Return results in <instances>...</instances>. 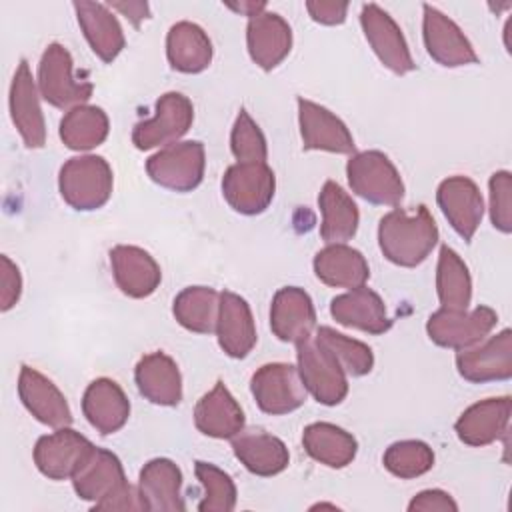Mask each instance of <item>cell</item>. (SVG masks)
Wrapping results in <instances>:
<instances>
[{"label": "cell", "mask_w": 512, "mask_h": 512, "mask_svg": "<svg viewBox=\"0 0 512 512\" xmlns=\"http://www.w3.org/2000/svg\"><path fill=\"white\" fill-rule=\"evenodd\" d=\"M346 176L352 192L370 204L398 206L404 198L400 172L380 150L352 154L346 164Z\"/></svg>", "instance_id": "cell-3"}, {"label": "cell", "mask_w": 512, "mask_h": 512, "mask_svg": "<svg viewBox=\"0 0 512 512\" xmlns=\"http://www.w3.org/2000/svg\"><path fill=\"white\" fill-rule=\"evenodd\" d=\"M196 478L204 488V496L198 502L200 512H230L236 506V486L230 474L210 462L198 460L194 464Z\"/></svg>", "instance_id": "cell-41"}, {"label": "cell", "mask_w": 512, "mask_h": 512, "mask_svg": "<svg viewBox=\"0 0 512 512\" xmlns=\"http://www.w3.org/2000/svg\"><path fill=\"white\" fill-rule=\"evenodd\" d=\"M270 328L278 340L290 344L312 338L316 310L310 294L298 286L280 288L270 304Z\"/></svg>", "instance_id": "cell-17"}, {"label": "cell", "mask_w": 512, "mask_h": 512, "mask_svg": "<svg viewBox=\"0 0 512 512\" xmlns=\"http://www.w3.org/2000/svg\"><path fill=\"white\" fill-rule=\"evenodd\" d=\"M436 294L446 310H468L472 300V278L468 266L450 246L440 248L436 266Z\"/></svg>", "instance_id": "cell-37"}, {"label": "cell", "mask_w": 512, "mask_h": 512, "mask_svg": "<svg viewBox=\"0 0 512 512\" xmlns=\"http://www.w3.org/2000/svg\"><path fill=\"white\" fill-rule=\"evenodd\" d=\"M512 400L508 396L486 398L468 406L454 424L456 436L468 446H488L506 434Z\"/></svg>", "instance_id": "cell-21"}, {"label": "cell", "mask_w": 512, "mask_h": 512, "mask_svg": "<svg viewBox=\"0 0 512 512\" xmlns=\"http://www.w3.org/2000/svg\"><path fill=\"white\" fill-rule=\"evenodd\" d=\"M196 428L220 440H232L244 428V412L224 382H216L210 392H206L194 408Z\"/></svg>", "instance_id": "cell-26"}, {"label": "cell", "mask_w": 512, "mask_h": 512, "mask_svg": "<svg viewBox=\"0 0 512 512\" xmlns=\"http://www.w3.org/2000/svg\"><path fill=\"white\" fill-rule=\"evenodd\" d=\"M110 130L108 116L98 106H76L60 120V140L70 150H90L100 146Z\"/></svg>", "instance_id": "cell-38"}, {"label": "cell", "mask_w": 512, "mask_h": 512, "mask_svg": "<svg viewBox=\"0 0 512 512\" xmlns=\"http://www.w3.org/2000/svg\"><path fill=\"white\" fill-rule=\"evenodd\" d=\"M314 274L332 288H360L370 278V268L360 250L348 244H328L314 256Z\"/></svg>", "instance_id": "cell-30"}, {"label": "cell", "mask_w": 512, "mask_h": 512, "mask_svg": "<svg viewBox=\"0 0 512 512\" xmlns=\"http://www.w3.org/2000/svg\"><path fill=\"white\" fill-rule=\"evenodd\" d=\"M194 122V106L180 92H166L156 102L152 118L142 120L132 130V142L138 150L166 148L176 144Z\"/></svg>", "instance_id": "cell-10"}, {"label": "cell", "mask_w": 512, "mask_h": 512, "mask_svg": "<svg viewBox=\"0 0 512 512\" xmlns=\"http://www.w3.org/2000/svg\"><path fill=\"white\" fill-rule=\"evenodd\" d=\"M246 46L260 68L272 70L290 54L292 30L280 14L264 10L248 20Z\"/></svg>", "instance_id": "cell-22"}, {"label": "cell", "mask_w": 512, "mask_h": 512, "mask_svg": "<svg viewBox=\"0 0 512 512\" xmlns=\"http://www.w3.org/2000/svg\"><path fill=\"white\" fill-rule=\"evenodd\" d=\"M230 148L238 162H266V156H268L266 138L246 110H240L234 120L232 134H230Z\"/></svg>", "instance_id": "cell-42"}, {"label": "cell", "mask_w": 512, "mask_h": 512, "mask_svg": "<svg viewBox=\"0 0 512 512\" xmlns=\"http://www.w3.org/2000/svg\"><path fill=\"white\" fill-rule=\"evenodd\" d=\"M298 372L306 390L324 406L340 404L348 394L346 372L334 354L316 338L296 344Z\"/></svg>", "instance_id": "cell-4"}, {"label": "cell", "mask_w": 512, "mask_h": 512, "mask_svg": "<svg viewBox=\"0 0 512 512\" xmlns=\"http://www.w3.org/2000/svg\"><path fill=\"white\" fill-rule=\"evenodd\" d=\"M490 220L504 234L512 232V174L498 170L490 176Z\"/></svg>", "instance_id": "cell-43"}, {"label": "cell", "mask_w": 512, "mask_h": 512, "mask_svg": "<svg viewBox=\"0 0 512 512\" xmlns=\"http://www.w3.org/2000/svg\"><path fill=\"white\" fill-rule=\"evenodd\" d=\"M166 56L174 70L198 74L212 62V42L198 24L182 20L168 30Z\"/></svg>", "instance_id": "cell-33"}, {"label": "cell", "mask_w": 512, "mask_h": 512, "mask_svg": "<svg viewBox=\"0 0 512 512\" xmlns=\"http://www.w3.org/2000/svg\"><path fill=\"white\" fill-rule=\"evenodd\" d=\"M18 396L26 410L50 428H64L72 424V410L60 388L42 372L30 366L20 368Z\"/></svg>", "instance_id": "cell-18"}, {"label": "cell", "mask_w": 512, "mask_h": 512, "mask_svg": "<svg viewBox=\"0 0 512 512\" xmlns=\"http://www.w3.org/2000/svg\"><path fill=\"white\" fill-rule=\"evenodd\" d=\"M360 24L370 48L388 70L402 76L416 68L400 26L386 10L374 2L364 4L360 10Z\"/></svg>", "instance_id": "cell-11"}, {"label": "cell", "mask_w": 512, "mask_h": 512, "mask_svg": "<svg viewBox=\"0 0 512 512\" xmlns=\"http://www.w3.org/2000/svg\"><path fill=\"white\" fill-rule=\"evenodd\" d=\"M128 480L124 476L122 462L116 454L104 448H96L90 452L86 462L72 476V486L78 498L88 502H100L102 498L114 494Z\"/></svg>", "instance_id": "cell-29"}, {"label": "cell", "mask_w": 512, "mask_h": 512, "mask_svg": "<svg viewBox=\"0 0 512 512\" xmlns=\"http://www.w3.org/2000/svg\"><path fill=\"white\" fill-rule=\"evenodd\" d=\"M318 206L322 212L320 236L326 244H344L356 234L360 212L350 194L344 192L340 184L334 180L324 182L318 196Z\"/></svg>", "instance_id": "cell-34"}, {"label": "cell", "mask_w": 512, "mask_h": 512, "mask_svg": "<svg viewBox=\"0 0 512 512\" xmlns=\"http://www.w3.org/2000/svg\"><path fill=\"white\" fill-rule=\"evenodd\" d=\"M496 324L498 314L490 306H476L474 310L440 308L430 314L426 332L428 338L442 348L464 350L488 338Z\"/></svg>", "instance_id": "cell-7"}, {"label": "cell", "mask_w": 512, "mask_h": 512, "mask_svg": "<svg viewBox=\"0 0 512 512\" xmlns=\"http://www.w3.org/2000/svg\"><path fill=\"white\" fill-rule=\"evenodd\" d=\"M82 412L100 434L118 432L130 416V402L124 390L110 378H96L82 396Z\"/></svg>", "instance_id": "cell-27"}, {"label": "cell", "mask_w": 512, "mask_h": 512, "mask_svg": "<svg viewBox=\"0 0 512 512\" xmlns=\"http://www.w3.org/2000/svg\"><path fill=\"white\" fill-rule=\"evenodd\" d=\"M458 374L474 384L508 380L512 376V332H502L484 338L482 342L458 350L456 354Z\"/></svg>", "instance_id": "cell-13"}, {"label": "cell", "mask_w": 512, "mask_h": 512, "mask_svg": "<svg viewBox=\"0 0 512 512\" xmlns=\"http://www.w3.org/2000/svg\"><path fill=\"white\" fill-rule=\"evenodd\" d=\"M92 450L94 444L86 436L64 426L38 438L34 446V464L44 476L52 480H66L78 472Z\"/></svg>", "instance_id": "cell-12"}, {"label": "cell", "mask_w": 512, "mask_h": 512, "mask_svg": "<svg viewBox=\"0 0 512 512\" xmlns=\"http://www.w3.org/2000/svg\"><path fill=\"white\" fill-rule=\"evenodd\" d=\"M276 190V178L266 162H236L222 176L224 200L236 212L254 216L264 212Z\"/></svg>", "instance_id": "cell-8"}, {"label": "cell", "mask_w": 512, "mask_h": 512, "mask_svg": "<svg viewBox=\"0 0 512 512\" xmlns=\"http://www.w3.org/2000/svg\"><path fill=\"white\" fill-rule=\"evenodd\" d=\"M72 6L92 52L102 62H112L126 44L122 26L116 16L108 10V6L100 2H74Z\"/></svg>", "instance_id": "cell-31"}, {"label": "cell", "mask_w": 512, "mask_h": 512, "mask_svg": "<svg viewBox=\"0 0 512 512\" xmlns=\"http://www.w3.org/2000/svg\"><path fill=\"white\" fill-rule=\"evenodd\" d=\"M94 510H146V504L140 490L126 482L114 494L96 502Z\"/></svg>", "instance_id": "cell-46"}, {"label": "cell", "mask_w": 512, "mask_h": 512, "mask_svg": "<svg viewBox=\"0 0 512 512\" xmlns=\"http://www.w3.org/2000/svg\"><path fill=\"white\" fill-rule=\"evenodd\" d=\"M22 294V276L18 266L6 256H0V308L2 312H8Z\"/></svg>", "instance_id": "cell-44"}, {"label": "cell", "mask_w": 512, "mask_h": 512, "mask_svg": "<svg viewBox=\"0 0 512 512\" xmlns=\"http://www.w3.org/2000/svg\"><path fill=\"white\" fill-rule=\"evenodd\" d=\"M138 392L152 404L176 406L182 400V376L178 364L164 352L142 356L134 368Z\"/></svg>", "instance_id": "cell-25"}, {"label": "cell", "mask_w": 512, "mask_h": 512, "mask_svg": "<svg viewBox=\"0 0 512 512\" xmlns=\"http://www.w3.org/2000/svg\"><path fill=\"white\" fill-rule=\"evenodd\" d=\"M306 10L314 22L334 26L346 20L348 2H334V0H308Z\"/></svg>", "instance_id": "cell-47"}, {"label": "cell", "mask_w": 512, "mask_h": 512, "mask_svg": "<svg viewBox=\"0 0 512 512\" xmlns=\"http://www.w3.org/2000/svg\"><path fill=\"white\" fill-rule=\"evenodd\" d=\"M438 242V228L426 206H418L416 214L394 208L380 218L378 244L386 260L396 266L414 268L422 264Z\"/></svg>", "instance_id": "cell-1"}, {"label": "cell", "mask_w": 512, "mask_h": 512, "mask_svg": "<svg viewBox=\"0 0 512 512\" xmlns=\"http://www.w3.org/2000/svg\"><path fill=\"white\" fill-rule=\"evenodd\" d=\"M422 36L430 58L446 68L478 62L470 40L464 36L458 24L430 4H424Z\"/></svg>", "instance_id": "cell-15"}, {"label": "cell", "mask_w": 512, "mask_h": 512, "mask_svg": "<svg viewBox=\"0 0 512 512\" xmlns=\"http://www.w3.org/2000/svg\"><path fill=\"white\" fill-rule=\"evenodd\" d=\"M114 186L110 164L102 156H74L60 168L58 190L62 200L80 212L102 208Z\"/></svg>", "instance_id": "cell-2"}, {"label": "cell", "mask_w": 512, "mask_h": 512, "mask_svg": "<svg viewBox=\"0 0 512 512\" xmlns=\"http://www.w3.org/2000/svg\"><path fill=\"white\" fill-rule=\"evenodd\" d=\"M10 116L22 142L28 148L44 146L46 122L26 60H20L10 84Z\"/></svg>", "instance_id": "cell-19"}, {"label": "cell", "mask_w": 512, "mask_h": 512, "mask_svg": "<svg viewBox=\"0 0 512 512\" xmlns=\"http://www.w3.org/2000/svg\"><path fill=\"white\" fill-rule=\"evenodd\" d=\"M216 336L220 348L230 358H246L258 340L252 310L236 292H220Z\"/></svg>", "instance_id": "cell-20"}, {"label": "cell", "mask_w": 512, "mask_h": 512, "mask_svg": "<svg viewBox=\"0 0 512 512\" xmlns=\"http://www.w3.org/2000/svg\"><path fill=\"white\" fill-rule=\"evenodd\" d=\"M110 266L116 286L130 298L150 296L162 280L158 262L138 246H114L110 250Z\"/></svg>", "instance_id": "cell-23"}, {"label": "cell", "mask_w": 512, "mask_h": 512, "mask_svg": "<svg viewBox=\"0 0 512 512\" xmlns=\"http://www.w3.org/2000/svg\"><path fill=\"white\" fill-rule=\"evenodd\" d=\"M298 124L304 150L352 154L356 148L346 124L312 100L298 98Z\"/></svg>", "instance_id": "cell-16"}, {"label": "cell", "mask_w": 512, "mask_h": 512, "mask_svg": "<svg viewBox=\"0 0 512 512\" xmlns=\"http://www.w3.org/2000/svg\"><path fill=\"white\" fill-rule=\"evenodd\" d=\"M436 202L454 232L470 242L484 216V200L476 182L468 176H450L440 182Z\"/></svg>", "instance_id": "cell-14"}, {"label": "cell", "mask_w": 512, "mask_h": 512, "mask_svg": "<svg viewBox=\"0 0 512 512\" xmlns=\"http://www.w3.org/2000/svg\"><path fill=\"white\" fill-rule=\"evenodd\" d=\"M384 468L404 480L418 478L434 466V452L422 440H400L386 448Z\"/></svg>", "instance_id": "cell-40"}, {"label": "cell", "mask_w": 512, "mask_h": 512, "mask_svg": "<svg viewBox=\"0 0 512 512\" xmlns=\"http://www.w3.org/2000/svg\"><path fill=\"white\" fill-rule=\"evenodd\" d=\"M38 90L40 96L54 108H76L82 106L94 86L74 78V62L66 46L52 42L46 46L38 64Z\"/></svg>", "instance_id": "cell-5"}, {"label": "cell", "mask_w": 512, "mask_h": 512, "mask_svg": "<svg viewBox=\"0 0 512 512\" xmlns=\"http://www.w3.org/2000/svg\"><path fill=\"white\" fill-rule=\"evenodd\" d=\"M302 444L310 458L328 468L348 466L358 452L356 438L330 422L308 424L302 432Z\"/></svg>", "instance_id": "cell-35"}, {"label": "cell", "mask_w": 512, "mask_h": 512, "mask_svg": "<svg viewBox=\"0 0 512 512\" xmlns=\"http://www.w3.org/2000/svg\"><path fill=\"white\" fill-rule=\"evenodd\" d=\"M112 8L122 12L134 26H140V22L150 16L146 2H112Z\"/></svg>", "instance_id": "cell-48"}, {"label": "cell", "mask_w": 512, "mask_h": 512, "mask_svg": "<svg viewBox=\"0 0 512 512\" xmlns=\"http://www.w3.org/2000/svg\"><path fill=\"white\" fill-rule=\"evenodd\" d=\"M182 472L168 458H154L144 464L138 478V490L144 498L146 510L180 512L184 510V500L180 494Z\"/></svg>", "instance_id": "cell-32"}, {"label": "cell", "mask_w": 512, "mask_h": 512, "mask_svg": "<svg viewBox=\"0 0 512 512\" xmlns=\"http://www.w3.org/2000/svg\"><path fill=\"white\" fill-rule=\"evenodd\" d=\"M330 314L338 324L368 334H384L392 326L384 300L366 286L332 298Z\"/></svg>", "instance_id": "cell-24"}, {"label": "cell", "mask_w": 512, "mask_h": 512, "mask_svg": "<svg viewBox=\"0 0 512 512\" xmlns=\"http://www.w3.org/2000/svg\"><path fill=\"white\" fill-rule=\"evenodd\" d=\"M204 168V144L198 140L170 144L146 160L150 180L174 192L194 190L204 178Z\"/></svg>", "instance_id": "cell-6"}, {"label": "cell", "mask_w": 512, "mask_h": 512, "mask_svg": "<svg viewBox=\"0 0 512 512\" xmlns=\"http://www.w3.org/2000/svg\"><path fill=\"white\" fill-rule=\"evenodd\" d=\"M226 6H228V8H232V10H236V12H240V14H244V16H248V18H254V16H258L260 12H264V10H266V2H254V0L238 2V4L228 2Z\"/></svg>", "instance_id": "cell-49"}, {"label": "cell", "mask_w": 512, "mask_h": 512, "mask_svg": "<svg viewBox=\"0 0 512 512\" xmlns=\"http://www.w3.org/2000/svg\"><path fill=\"white\" fill-rule=\"evenodd\" d=\"M410 512H456L458 504L454 502V498L438 488H430V490H422L418 492L410 504H408Z\"/></svg>", "instance_id": "cell-45"}, {"label": "cell", "mask_w": 512, "mask_h": 512, "mask_svg": "<svg viewBox=\"0 0 512 512\" xmlns=\"http://www.w3.org/2000/svg\"><path fill=\"white\" fill-rule=\"evenodd\" d=\"M232 450L240 464L256 476H276L290 462L286 444L264 430H240L232 438Z\"/></svg>", "instance_id": "cell-28"}, {"label": "cell", "mask_w": 512, "mask_h": 512, "mask_svg": "<svg viewBox=\"0 0 512 512\" xmlns=\"http://www.w3.org/2000/svg\"><path fill=\"white\" fill-rule=\"evenodd\" d=\"M314 338L334 354V358L340 362L346 374L364 376L372 370L374 354L368 344L348 338L330 326H320Z\"/></svg>", "instance_id": "cell-39"}, {"label": "cell", "mask_w": 512, "mask_h": 512, "mask_svg": "<svg viewBox=\"0 0 512 512\" xmlns=\"http://www.w3.org/2000/svg\"><path fill=\"white\" fill-rule=\"evenodd\" d=\"M220 294L208 286H188L174 298L172 312L180 326L196 334L216 332Z\"/></svg>", "instance_id": "cell-36"}, {"label": "cell", "mask_w": 512, "mask_h": 512, "mask_svg": "<svg viewBox=\"0 0 512 512\" xmlns=\"http://www.w3.org/2000/svg\"><path fill=\"white\" fill-rule=\"evenodd\" d=\"M250 390L258 408L272 416L294 412L306 402L308 394L298 368L286 362L260 366L252 374Z\"/></svg>", "instance_id": "cell-9"}]
</instances>
